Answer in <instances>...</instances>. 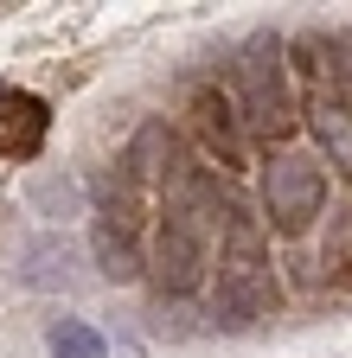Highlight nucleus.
<instances>
[{"label": "nucleus", "instance_id": "nucleus-1", "mask_svg": "<svg viewBox=\"0 0 352 358\" xmlns=\"http://www.w3.org/2000/svg\"><path fill=\"white\" fill-rule=\"evenodd\" d=\"M211 243H218V205H211V186L199 173H180L167 192V211H160V237H154V275L167 294H192L211 268Z\"/></svg>", "mask_w": 352, "mask_h": 358}, {"label": "nucleus", "instance_id": "nucleus-2", "mask_svg": "<svg viewBox=\"0 0 352 358\" xmlns=\"http://www.w3.org/2000/svg\"><path fill=\"white\" fill-rule=\"evenodd\" d=\"M307 122L327 141L339 166H352V45L346 38H307Z\"/></svg>", "mask_w": 352, "mask_h": 358}, {"label": "nucleus", "instance_id": "nucleus-3", "mask_svg": "<svg viewBox=\"0 0 352 358\" xmlns=\"http://www.w3.org/2000/svg\"><path fill=\"white\" fill-rule=\"evenodd\" d=\"M237 109L256 141H288L295 134V90L276 38H250L237 58Z\"/></svg>", "mask_w": 352, "mask_h": 358}, {"label": "nucleus", "instance_id": "nucleus-4", "mask_svg": "<svg viewBox=\"0 0 352 358\" xmlns=\"http://www.w3.org/2000/svg\"><path fill=\"white\" fill-rule=\"evenodd\" d=\"M211 307L225 313L231 327H250L276 307V275H269V256H262L250 224H231V256L218 262V294Z\"/></svg>", "mask_w": 352, "mask_h": 358}, {"label": "nucleus", "instance_id": "nucleus-5", "mask_svg": "<svg viewBox=\"0 0 352 358\" xmlns=\"http://www.w3.org/2000/svg\"><path fill=\"white\" fill-rule=\"evenodd\" d=\"M262 205H269V217L282 224V231H307L321 211H327V179L321 166L307 154H282L262 166Z\"/></svg>", "mask_w": 352, "mask_h": 358}, {"label": "nucleus", "instance_id": "nucleus-6", "mask_svg": "<svg viewBox=\"0 0 352 358\" xmlns=\"http://www.w3.org/2000/svg\"><path fill=\"white\" fill-rule=\"evenodd\" d=\"M192 122H199V141L218 166H250V141H244V109L237 96H225V90H199L192 96Z\"/></svg>", "mask_w": 352, "mask_h": 358}, {"label": "nucleus", "instance_id": "nucleus-7", "mask_svg": "<svg viewBox=\"0 0 352 358\" xmlns=\"http://www.w3.org/2000/svg\"><path fill=\"white\" fill-rule=\"evenodd\" d=\"M52 358H103V333L83 320H58L52 327Z\"/></svg>", "mask_w": 352, "mask_h": 358}, {"label": "nucleus", "instance_id": "nucleus-8", "mask_svg": "<svg viewBox=\"0 0 352 358\" xmlns=\"http://www.w3.org/2000/svg\"><path fill=\"white\" fill-rule=\"evenodd\" d=\"M32 199L45 205L52 217H71V205H77V186H71V179H38V186H32Z\"/></svg>", "mask_w": 352, "mask_h": 358}]
</instances>
